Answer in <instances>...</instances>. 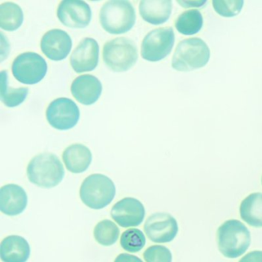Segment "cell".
I'll return each instance as SVG.
<instances>
[{
  "label": "cell",
  "instance_id": "obj_1",
  "mask_svg": "<svg viewBox=\"0 0 262 262\" xmlns=\"http://www.w3.org/2000/svg\"><path fill=\"white\" fill-rule=\"evenodd\" d=\"M65 176V170L59 158L53 153H41L35 156L27 167L29 180L44 188L57 186Z\"/></svg>",
  "mask_w": 262,
  "mask_h": 262
},
{
  "label": "cell",
  "instance_id": "obj_2",
  "mask_svg": "<svg viewBox=\"0 0 262 262\" xmlns=\"http://www.w3.org/2000/svg\"><path fill=\"white\" fill-rule=\"evenodd\" d=\"M136 12L131 3L112 0L105 3L99 13L102 28L110 34L119 35L129 31L136 24Z\"/></svg>",
  "mask_w": 262,
  "mask_h": 262
},
{
  "label": "cell",
  "instance_id": "obj_3",
  "mask_svg": "<svg viewBox=\"0 0 262 262\" xmlns=\"http://www.w3.org/2000/svg\"><path fill=\"white\" fill-rule=\"evenodd\" d=\"M219 251L228 258L242 255L249 248L251 234L240 221L231 219L219 227L217 232Z\"/></svg>",
  "mask_w": 262,
  "mask_h": 262
},
{
  "label": "cell",
  "instance_id": "obj_4",
  "mask_svg": "<svg viewBox=\"0 0 262 262\" xmlns=\"http://www.w3.org/2000/svg\"><path fill=\"white\" fill-rule=\"evenodd\" d=\"M210 59L208 45L200 38H190L179 42L173 55L171 66L179 72H190L205 67Z\"/></svg>",
  "mask_w": 262,
  "mask_h": 262
},
{
  "label": "cell",
  "instance_id": "obj_5",
  "mask_svg": "<svg viewBox=\"0 0 262 262\" xmlns=\"http://www.w3.org/2000/svg\"><path fill=\"white\" fill-rule=\"evenodd\" d=\"M116 193L114 182L108 176L93 174L82 182L79 194L81 200L86 206L98 210L110 205Z\"/></svg>",
  "mask_w": 262,
  "mask_h": 262
},
{
  "label": "cell",
  "instance_id": "obj_6",
  "mask_svg": "<svg viewBox=\"0 0 262 262\" xmlns=\"http://www.w3.org/2000/svg\"><path fill=\"white\" fill-rule=\"evenodd\" d=\"M102 57L110 70L116 73H123L128 71L137 62V47L134 41L128 38H116L105 44Z\"/></svg>",
  "mask_w": 262,
  "mask_h": 262
},
{
  "label": "cell",
  "instance_id": "obj_7",
  "mask_svg": "<svg viewBox=\"0 0 262 262\" xmlns=\"http://www.w3.org/2000/svg\"><path fill=\"white\" fill-rule=\"evenodd\" d=\"M47 61L37 53H22L13 61L12 72L16 80L26 85L40 82L47 73Z\"/></svg>",
  "mask_w": 262,
  "mask_h": 262
},
{
  "label": "cell",
  "instance_id": "obj_8",
  "mask_svg": "<svg viewBox=\"0 0 262 262\" xmlns=\"http://www.w3.org/2000/svg\"><path fill=\"white\" fill-rule=\"evenodd\" d=\"M174 44V33L171 27L156 29L144 38L141 55L145 60L158 62L171 53Z\"/></svg>",
  "mask_w": 262,
  "mask_h": 262
},
{
  "label": "cell",
  "instance_id": "obj_9",
  "mask_svg": "<svg viewBox=\"0 0 262 262\" xmlns=\"http://www.w3.org/2000/svg\"><path fill=\"white\" fill-rule=\"evenodd\" d=\"M79 117V107L72 99L67 98L55 99L47 110V119L50 125L62 131L76 126Z\"/></svg>",
  "mask_w": 262,
  "mask_h": 262
},
{
  "label": "cell",
  "instance_id": "obj_10",
  "mask_svg": "<svg viewBox=\"0 0 262 262\" xmlns=\"http://www.w3.org/2000/svg\"><path fill=\"white\" fill-rule=\"evenodd\" d=\"M144 230L151 242L168 243L177 235L179 227L177 221L171 214L159 212L151 214L147 219Z\"/></svg>",
  "mask_w": 262,
  "mask_h": 262
},
{
  "label": "cell",
  "instance_id": "obj_11",
  "mask_svg": "<svg viewBox=\"0 0 262 262\" xmlns=\"http://www.w3.org/2000/svg\"><path fill=\"white\" fill-rule=\"evenodd\" d=\"M57 16L66 27L82 29L88 27L91 21V8L80 0H65L59 4Z\"/></svg>",
  "mask_w": 262,
  "mask_h": 262
},
{
  "label": "cell",
  "instance_id": "obj_12",
  "mask_svg": "<svg viewBox=\"0 0 262 262\" xmlns=\"http://www.w3.org/2000/svg\"><path fill=\"white\" fill-rule=\"evenodd\" d=\"M111 215L119 226H139L145 219V207L138 199L125 198L115 204L112 208Z\"/></svg>",
  "mask_w": 262,
  "mask_h": 262
},
{
  "label": "cell",
  "instance_id": "obj_13",
  "mask_svg": "<svg viewBox=\"0 0 262 262\" xmlns=\"http://www.w3.org/2000/svg\"><path fill=\"white\" fill-rule=\"evenodd\" d=\"M99 47L93 38L82 39L72 53L70 64L77 73L94 70L99 63Z\"/></svg>",
  "mask_w": 262,
  "mask_h": 262
},
{
  "label": "cell",
  "instance_id": "obj_14",
  "mask_svg": "<svg viewBox=\"0 0 262 262\" xmlns=\"http://www.w3.org/2000/svg\"><path fill=\"white\" fill-rule=\"evenodd\" d=\"M71 38L62 30H52L47 32L41 39V50L49 59L53 61L65 59L72 50Z\"/></svg>",
  "mask_w": 262,
  "mask_h": 262
},
{
  "label": "cell",
  "instance_id": "obj_15",
  "mask_svg": "<svg viewBox=\"0 0 262 262\" xmlns=\"http://www.w3.org/2000/svg\"><path fill=\"white\" fill-rule=\"evenodd\" d=\"M27 203V192L19 185L9 184L0 189V210L4 214L18 215L25 211Z\"/></svg>",
  "mask_w": 262,
  "mask_h": 262
},
{
  "label": "cell",
  "instance_id": "obj_16",
  "mask_svg": "<svg viewBox=\"0 0 262 262\" xmlns=\"http://www.w3.org/2000/svg\"><path fill=\"white\" fill-rule=\"evenodd\" d=\"M102 85L93 75L78 76L71 85V93L75 99L85 105L94 104L102 94Z\"/></svg>",
  "mask_w": 262,
  "mask_h": 262
},
{
  "label": "cell",
  "instance_id": "obj_17",
  "mask_svg": "<svg viewBox=\"0 0 262 262\" xmlns=\"http://www.w3.org/2000/svg\"><path fill=\"white\" fill-rule=\"evenodd\" d=\"M30 255V245L21 236H8L0 244V257L4 262H27Z\"/></svg>",
  "mask_w": 262,
  "mask_h": 262
},
{
  "label": "cell",
  "instance_id": "obj_18",
  "mask_svg": "<svg viewBox=\"0 0 262 262\" xmlns=\"http://www.w3.org/2000/svg\"><path fill=\"white\" fill-rule=\"evenodd\" d=\"M172 11L171 0H143L139 4V13L144 20L152 25H160L168 20Z\"/></svg>",
  "mask_w": 262,
  "mask_h": 262
},
{
  "label": "cell",
  "instance_id": "obj_19",
  "mask_svg": "<svg viewBox=\"0 0 262 262\" xmlns=\"http://www.w3.org/2000/svg\"><path fill=\"white\" fill-rule=\"evenodd\" d=\"M62 159L69 171L74 174L84 172L88 169L93 159L91 151L82 144H74L66 148Z\"/></svg>",
  "mask_w": 262,
  "mask_h": 262
},
{
  "label": "cell",
  "instance_id": "obj_20",
  "mask_svg": "<svg viewBox=\"0 0 262 262\" xmlns=\"http://www.w3.org/2000/svg\"><path fill=\"white\" fill-rule=\"evenodd\" d=\"M241 217L253 227H262V193H253L245 198L240 206Z\"/></svg>",
  "mask_w": 262,
  "mask_h": 262
},
{
  "label": "cell",
  "instance_id": "obj_21",
  "mask_svg": "<svg viewBox=\"0 0 262 262\" xmlns=\"http://www.w3.org/2000/svg\"><path fill=\"white\" fill-rule=\"evenodd\" d=\"M24 12L14 3L7 2L0 6V27L6 31L18 30L24 23Z\"/></svg>",
  "mask_w": 262,
  "mask_h": 262
},
{
  "label": "cell",
  "instance_id": "obj_22",
  "mask_svg": "<svg viewBox=\"0 0 262 262\" xmlns=\"http://www.w3.org/2000/svg\"><path fill=\"white\" fill-rule=\"evenodd\" d=\"M174 26L179 33L185 36H191L196 34L202 30L203 17L199 10H186L179 15Z\"/></svg>",
  "mask_w": 262,
  "mask_h": 262
},
{
  "label": "cell",
  "instance_id": "obj_23",
  "mask_svg": "<svg viewBox=\"0 0 262 262\" xmlns=\"http://www.w3.org/2000/svg\"><path fill=\"white\" fill-rule=\"evenodd\" d=\"M29 89L27 87L12 88L8 85V73H1V101L7 107L18 106L27 99Z\"/></svg>",
  "mask_w": 262,
  "mask_h": 262
},
{
  "label": "cell",
  "instance_id": "obj_24",
  "mask_svg": "<svg viewBox=\"0 0 262 262\" xmlns=\"http://www.w3.org/2000/svg\"><path fill=\"white\" fill-rule=\"evenodd\" d=\"M93 233L98 243L104 246H110L117 242L120 231L114 222L103 220L96 225Z\"/></svg>",
  "mask_w": 262,
  "mask_h": 262
},
{
  "label": "cell",
  "instance_id": "obj_25",
  "mask_svg": "<svg viewBox=\"0 0 262 262\" xmlns=\"http://www.w3.org/2000/svg\"><path fill=\"white\" fill-rule=\"evenodd\" d=\"M146 243L145 234L137 228H130L122 233L120 238L122 248L128 252H139Z\"/></svg>",
  "mask_w": 262,
  "mask_h": 262
},
{
  "label": "cell",
  "instance_id": "obj_26",
  "mask_svg": "<svg viewBox=\"0 0 262 262\" xmlns=\"http://www.w3.org/2000/svg\"><path fill=\"white\" fill-rule=\"evenodd\" d=\"M213 7L217 14L224 17H233L240 13L244 6L242 0L234 1H212Z\"/></svg>",
  "mask_w": 262,
  "mask_h": 262
},
{
  "label": "cell",
  "instance_id": "obj_27",
  "mask_svg": "<svg viewBox=\"0 0 262 262\" xmlns=\"http://www.w3.org/2000/svg\"><path fill=\"white\" fill-rule=\"evenodd\" d=\"M146 262H171L172 255L166 247L162 245H153L145 250L143 254Z\"/></svg>",
  "mask_w": 262,
  "mask_h": 262
},
{
  "label": "cell",
  "instance_id": "obj_28",
  "mask_svg": "<svg viewBox=\"0 0 262 262\" xmlns=\"http://www.w3.org/2000/svg\"><path fill=\"white\" fill-rule=\"evenodd\" d=\"M238 262H262V251H254L244 256Z\"/></svg>",
  "mask_w": 262,
  "mask_h": 262
},
{
  "label": "cell",
  "instance_id": "obj_29",
  "mask_svg": "<svg viewBox=\"0 0 262 262\" xmlns=\"http://www.w3.org/2000/svg\"><path fill=\"white\" fill-rule=\"evenodd\" d=\"M114 262H143L137 256L129 254H120L115 259Z\"/></svg>",
  "mask_w": 262,
  "mask_h": 262
},
{
  "label": "cell",
  "instance_id": "obj_30",
  "mask_svg": "<svg viewBox=\"0 0 262 262\" xmlns=\"http://www.w3.org/2000/svg\"><path fill=\"white\" fill-rule=\"evenodd\" d=\"M261 182H262V179H261Z\"/></svg>",
  "mask_w": 262,
  "mask_h": 262
}]
</instances>
